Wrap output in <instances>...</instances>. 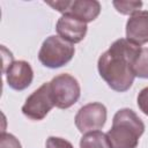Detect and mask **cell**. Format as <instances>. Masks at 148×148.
Listing matches in <instances>:
<instances>
[{
	"mask_svg": "<svg viewBox=\"0 0 148 148\" xmlns=\"http://www.w3.org/2000/svg\"><path fill=\"white\" fill-rule=\"evenodd\" d=\"M141 51V46L120 38L112 43L98 59V72L108 86L119 92L131 88L134 81L133 64Z\"/></svg>",
	"mask_w": 148,
	"mask_h": 148,
	"instance_id": "cell-1",
	"label": "cell"
},
{
	"mask_svg": "<svg viewBox=\"0 0 148 148\" xmlns=\"http://www.w3.org/2000/svg\"><path fill=\"white\" fill-rule=\"evenodd\" d=\"M143 132L145 124L136 113L131 109H121L116 112L106 138L110 148H136Z\"/></svg>",
	"mask_w": 148,
	"mask_h": 148,
	"instance_id": "cell-2",
	"label": "cell"
},
{
	"mask_svg": "<svg viewBox=\"0 0 148 148\" xmlns=\"http://www.w3.org/2000/svg\"><path fill=\"white\" fill-rule=\"evenodd\" d=\"M75 49L73 44L59 36L47 37L39 50V61L49 68H58L69 62L74 56Z\"/></svg>",
	"mask_w": 148,
	"mask_h": 148,
	"instance_id": "cell-3",
	"label": "cell"
},
{
	"mask_svg": "<svg viewBox=\"0 0 148 148\" xmlns=\"http://www.w3.org/2000/svg\"><path fill=\"white\" fill-rule=\"evenodd\" d=\"M50 88L54 106L59 109L71 108L77 102L81 92L77 80L66 73L54 76L50 82Z\"/></svg>",
	"mask_w": 148,
	"mask_h": 148,
	"instance_id": "cell-4",
	"label": "cell"
},
{
	"mask_svg": "<svg viewBox=\"0 0 148 148\" xmlns=\"http://www.w3.org/2000/svg\"><path fill=\"white\" fill-rule=\"evenodd\" d=\"M46 5L61 14H69L84 23L94 21L101 12V5L96 0H74V1H46Z\"/></svg>",
	"mask_w": 148,
	"mask_h": 148,
	"instance_id": "cell-5",
	"label": "cell"
},
{
	"mask_svg": "<svg viewBox=\"0 0 148 148\" xmlns=\"http://www.w3.org/2000/svg\"><path fill=\"white\" fill-rule=\"evenodd\" d=\"M54 106V102L51 94L50 82L42 84L35 90L22 106V112L25 117L32 120H42Z\"/></svg>",
	"mask_w": 148,
	"mask_h": 148,
	"instance_id": "cell-6",
	"label": "cell"
},
{
	"mask_svg": "<svg viewBox=\"0 0 148 148\" xmlns=\"http://www.w3.org/2000/svg\"><path fill=\"white\" fill-rule=\"evenodd\" d=\"M106 120V108L102 103H89L83 105L75 116V125L81 133L101 130Z\"/></svg>",
	"mask_w": 148,
	"mask_h": 148,
	"instance_id": "cell-7",
	"label": "cell"
},
{
	"mask_svg": "<svg viewBox=\"0 0 148 148\" xmlns=\"http://www.w3.org/2000/svg\"><path fill=\"white\" fill-rule=\"evenodd\" d=\"M56 29L59 37L71 44H75L80 43L84 38L87 34V23L69 14H62L57 22Z\"/></svg>",
	"mask_w": 148,
	"mask_h": 148,
	"instance_id": "cell-8",
	"label": "cell"
},
{
	"mask_svg": "<svg viewBox=\"0 0 148 148\" xmlns=\"http://www.w3.org/2000/svg\"><path fill=\"white\" fill-rule=\"evenodd\" d=\"M126 37L136 45L148 43V10H138L131 15L126 23Z\"/></svg>",
	"mask_w": 148,
	"mask_h": 148,
	"instance_id": "cell-9",
	"label": "cell"
},
{
	"mask_svg": "<svg viewBox=\"0 0 148 148\" xmlns=\"http://www.w3.org/2000/svg\"><path fill=\"white\" fill-rule=\"evenodd\" d=\"M7 83L15 90H23L28 88L34 79L31 66L23 60L13 61L6 71Z\"/></svg>",
	"mask_w": 148,
	"mask_h": 148,
	"instance_id": "cell-10",
	"label": "cell"
},
{
	"mask_svg": "<svg viewBox=\"0 0 148 148\" xmlns=\"http://www.w3.org/2000/svg\"><path fill=\"white\" fill-rule=\"evenodd\" d=\"M80 148H110L106 134L101 131L84 133L80 141Z\"/></svg>",
	"mask_w": 148,
	"mask_h": 148,
	"instance_id": "cell-11",
	"label": "cell"
},
{
	"mask_svg": "<svg viewBox=\"0 0 148 148\" xmlns=\"http://www.w3.org/2000/svg\"><path fill=\"white\" fill-rule=\"evenodd\" d=\"M133 73L141 79H148V49H141L133 64Z\"/></svg>",
	"mask_w": 148,
	"mask_h": 148,
	"instance_id": "cell-12",
	"label": "cell"
},
{
	"mask_svg": "<svg viewBox=\"0 0 148 148\" xmlns=\"http://www.w3.org/2000/svg\"><path fill=\"white\" fill-rule=\"evenodd\" d=\"M113 6L117 9V12L124 15H130L138 12L141 8L142 2L141 1H113Z\"/></svg>",
	"mask_w": 148,
	"mask_h": 148,
	"instance_id": "cell-13",
	"label": "cell"
},
{
	"mask_svg": "<svg viewBox=\"0 0 148 148\" xmlns=\"http://www.w3.org/2000/svg\"><path fill=\"white\" fill-rule=\"evenodd\" d=\"M0 148H22L20 141L9 133L1 132L0 135Z\"/></svg>",
	"mask_w": 148,
	"mask_h": 148,
	"instance_id": "cell-14",
	"label": "cell"
},
{
	"mask_svg": "<svg viewBox=\"0 0 148 148\" xmlns=\"http://www.w3.org/2000/svg\"><path fill=\"white\" fill-rule=\"evenodd\" d=\"M46 148H74L72 143L62 138L50 136L46 140Z\"/></svg>",
	"mask_w": 148,
	"mask_h": 148,
	"instance_id": "cell-15",
	"label": "cell"
},
{
	"mask_svg": "<svg viewBox=\"0 0 148 148\" xmlns=\"http://www.w3.org/2000/svg\"><path fill=\"white\" fill-rule=\"evenodd\" d=\"M138 106L139 109L148 116V87L143 88L138 95Z\"/></svg>",
	"mask_w": 148,
	"mask_h": 148,
	"instance_id": "cell-16",
	"label": "cell"
}]
</instances>
